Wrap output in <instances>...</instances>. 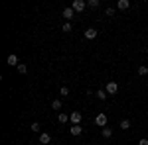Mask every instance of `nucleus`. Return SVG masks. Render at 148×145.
Masks as SVG:
<instances>
[{
	"label": "nucleus",
	"mask_w": 148,
	"mask_h": 145,
	"mask_svg": "<svg viewBox=\"0 0 148 145\" xmlns=\"http://www.w3.org/2000/svg\"><path fill=\"white\" fill-rule=\"evenodd\" d=\"M71 8H73L75 12H83L85 8H87V2H83V0H73Z\"/></svg>",
	"instance_id": "obj_1"
},
{
	"label": "nucleus",
	"mask_w": 148,
	"mask_h": 145,
	"mask_svg": "<svg viewBox=\"0 0 148 145\" xmlns=\"http://www.w3.org/2000/svg\"><path fill=\"white\" fill-rule=\"evenodd\" d=\"M69 120H71V122H73V125H79L81 123V120H83V116H81V112H73V114H71V116H69Z\"/></svg>",
	"instance_id": "obj_2"
},
{
	"label": "nucleus",
	"mask_w": 148,
	"mask_h": 145,
	"mask_svg": "<svg viewBox=\"0 0 148 145\" xmlns=\"http://www.w3.org/2000/svg\"><path fill=\"white\" fill-rule=\"evenodd\" d=\"M95 123H97V125H103V127H105V125H107V114H97V118H95Z\"/></svg>",
	"instance_id": "obj_3"
},
{
	"label": "nucleus",
	"mask_w": 148,
	"mask_h": 145,
	"mask_svg": "<svg viewBox=\"0 0 148 145\" xmlns=\"http://www.w3.org/2000/svg\"><path fill=\"white\" fill-rule=\"evenodd\" d=\"M119 90V84L114 82V80H111V82H107V94H114Z\"/></svg>",
	"instance_id": "obj_4"
},
{
	"label": "nucleus",
	"mask_w": 148,
	"mask_h": 145,
	"mask_svg": "<svg viewBox=\"0 0 148 145\" xmlns=\"http://www.w3.org/2000/svg\"><path fill=\"white\" fill-rule=\"evenodd\" d=\"M61 16H63V18H65V20H71V18H73V16H75V10H73V8H71V6H69V8H65V10L61 12Z\"/></svg>",
	"instance_id": "obj_5"
},
{
	"label": "nucleus",
	"mask_w": 148,
	"mask_h": 145,
	"mask_svg": "<svg viewBox=\"0 0 148 145\" xmlns=\"http://www.w3.org/2000/svg\"><path fill=\"white\" fill-rule=\"evenodd\" d=\"M69 132H71V135H75V137H77V135L83 134V127H81V125H71V127H69Z\"/></svg>",
	"instance_id": "obj_6"
},
{
	"label": "nucleus",
	"mask_w": 148,
	"mask_h": 145,
	"mask_svg": "<svg viewBox=\"0 0 148 145\" xmlns=\"http://www.w3.org/2000/svg\"><path fill=\"white\" fill-rule=\"evenodd\" d=\"M6 63H8L10 67H16V65H18V57H16L14 53H12V55H8V59H6Z\"/></svg>",
	"instance_id": "obj_7"
},
{
	"label": "nucleus",
	"mask_w": 148,
	"mask_h": 145,
	"mask_svg": "<svg viewBox=\"0 0 148 145\" xmlns=\"http://www.w3.org/2000/svg\"><path fill=\"white\" fill-rule=\"evenodd\" d=\"M128 6H130L128 0H119V2H116V8H119V10H126Z\"/></svg>",
	"instance_id": "obj_8"
},
{
	"label": "nucleus",
	"mask_w": 148,
	"mask_h": 145,
	"mask_svg": "<svg viewBox=\"0 0 148 145\" xmlns=\"http://www.w3.org/2000/svg\"><path fill=\"white\" fill-rule=\"evenodd\" d=\"M85 37H87V39H95V37H97V30H93V28H89V30L85 32Z\"/></svg>",
	"instance_id": "obj_9"
},
{
	"label": "nucleus",
	"mask_w": 148,
	"mask_h": 145,
	"mask_svg": "<svg viewBox=\"0 0 148 145\" xmlns=\"http://www.w3.org/2000/svg\"><path fill=\"white\" fill-rule=\"evenodd\" d=\"M49 141H51V137H49V134H40V143L47 145Z\"/></svg>",
	"instance_id": "obj_10"
},
{
	"label": "nucleus",
	"mask_w": 148,
	"mask_h": 145,
	"mask_svg": "<svg viewBox=\"0 0 148 145\" xmlns=\"http://www.w3.org/2000/svg\"><path fill=\"white\" fill-rule=\"evenodd\" d=\"M103 137H105V139H109V137H111V135H113V129H111V127H103Z\"/></svg>",
	"instance_id": "obj_11"
},
{
	"label": "nucleus",
	"mask_w": 148,
	"mask_h": 145,
	"mask_svg": "<svg viewBox=\"0 0 148 145\" xmlns=\"http://www.w3.org/2000/svg\"><path fill=\"white\" fill-rule=\"evenodd\" d=\"M95 94H97V98H99V100H107V90H97Z\"/></svg>",
	"instance_id": "obj_12"
},
{
	"label": "nucleus",
	"mask_w": 148,
	"mask_h": 145,
	"mask_svg": "<svg viewBox=\"0 0 148 145\" xmlns=\"http://www.w3.org/2000/svg\"><path fill=\"white\" fill-rule=\"evenodd\" d=\"M138 75H140V77H144V75H148V67H144V65H140V67H138Z\"/></svg>",
	"instance_id": "obj_13"
},
{
	"label": "nucleus",
	"mask_w": 148,
	"mask_h": 145,
	"mask_svg": "<svg viewBox=\"0 0 148 145\" xmlns=\"http://www.w3.org/2000/svg\"><path fill=\"white\" fill-rule=\"evenodd\" d=\"M59 122H61V123H67V122H69V116H67V114H61V112H59Z\"/></svg>",
	"instance_id": "obj_14"
},
{
	"label": "nucleus",
	"mask_w": 148,
	"mask_h": 145,
	"mask_svg": "<svg viewBox=\"0 0 148 145\" xmlns=\"http://www.w3.org/2000/svg\"><path fill=\"white\" fill-rule=\"evenodd\" d=\"M51 108L53 110H61V100H53L51 102Z\"/></svg>",
	"instance_id": "obj_15"
},
{
	"label": "nucleus",
	"mask_w": 148,
	"mask_h": 145,
	"mask_svg": "<svg viewBox=\"0 0 148 145\" xmlns=\"http://www.w3.org/2000/svg\"><path fill=\"white\" fill-rule=\"evenodd\" d=\"M18 73L20 75H26L28 73V65H18Z\"/></svg>",
	"instance_id": "obj_16"
},
{
	"label": "nucleus",
	"mask_w": 148,
	"mask_h": 145,
	"mask_svg": "<svg viewBox=\"0 0 148 145\" xmlns=\"http://www.w3.org/2000/svg\"><path fill=\"white\" fill-rule=\"evenodd\" d=\"M87 6H89V8H97V6H99V0H89Z\"/></svg>",
	"instance_id": "obj_17"
},
{
	"label": "nucleus",
	"mask_w": 148,
	"mask_h": 145,
	"mask_svg": "<svg viewBox=\"0 0 148 145\" xmlns=\"http://www.w3.org/2000/svg\"><path fill=\"white\" fill-rule=\"evenodd\" d=\"M121 127H123V129H128V127H130V122H128V120H123V122H121Z\"/></svg>",
	"instance_id": "obj_18"
},
{
	"label": "nucleus",
	"mask_w": 148,
	"mask_h": 145,
	"mask_svg": "<svg viewBox=\"0 0 148 145\" xmlns=\"http://www.w3.org/2000/svg\"><path fill=\"white\" fill-rule=\"evenodd\" d=\"M59 94H61V96H67V94H69V88H67V86H61Z\"/></svg>",
	"instance_id": "obj_19"
},
{
	"label": "nucleus",
	"mask_w": 148,
	"mask_h": 145,
	"mask_svg": "<svg viewBox=\"0 0 148 145\" xmlns=\"http://www.w3.org/2000/svg\"><path fill=\"white\" fill-rule=\"evenodd\" d=\"M30 127H32V132H40V123H38V122H34Z\"/></svg>",
	"instance_id": "obj_20"
},
{
	"label": "nucleus",
	"mask_w": 148,
	"mask_h": 145,
	"mask_svg": "<svg viewBox=\"0 0 148 145\" xmlns=\"http://www.w3.org/2000/svg\"><path fill=\"white\" fill-rule=\"evenodd\" d=\"M61 30H63V32H71V24H63V28H61Z\"/></svg>",
	"instance_id": "obj_21"
},
{
	"label": "nucleus",
	"mask_w": 148,
	"mask_h": 145,
	"mask_svg": "<svg viewBox=\"0 0 148 145\" xmlns=\"http://www.w3.org/2000/svg\"><path fill=\"white\" fill-rule=\"evenodd\" d=\"M138 145H148V139H146V137H144V139H140V141H138Z\"/></svg>",
	"instance_id": "obj_22"
}]
</instances>
